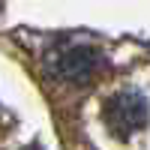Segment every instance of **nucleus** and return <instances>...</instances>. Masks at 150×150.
<instances>
[{
    "mask_svg": "<svg viewBox=\"0 0 150 150\" xmlns=\"http://www.w3.org/2000/svg\"><path fill=\"white\" fill-rule=\"evenodd\" d=\"M102 120H105V129L120 141H129L132 135H138L147 120H150V105L147 99L138 90H120L114 96L105 99L102 105Z\"/></svg>",
    "mask_w": 150,
    "mask_h": 150,
    "instance_id": "nucleus-1",
    "label": "nucleus"
},
{
    "mask_svg": "<svg viewBox=\"0 0 150 150\" xmlns=\"http://www.w3.org/2000/svg\"><path fill=\"white\" fill-rule=\"evenodd\" d=\"M48 69H51L54 78L66 81V84H90L105 69V57L93 45L69 42V45L54 48V54L48 57Z\"/></svg>",
    "mask_w": 150,
    "mask_h": 150,
    "instance_id": "nucleus-2",
    "label": "nucleus"
},
{
    "mask_svg": "<svg viewBox=\"0 0 150 150\" xmlns=\"http://www.w3.org/2000/svg\"><path fill=\"white\" fill-rule=\"evenodd\" d=\"M27 150H39V147H27Z\"/></svg>",
    "mask_w": 150,
    "mask_h": 150,
    "instance_id": "nucleus-3",
    "label": "nucleus"
}]
</instances>
